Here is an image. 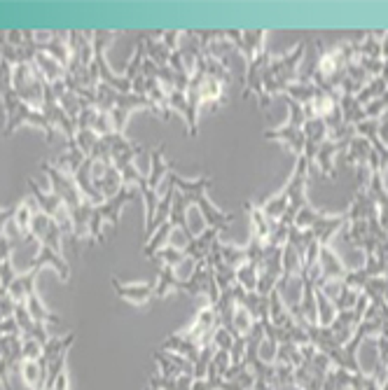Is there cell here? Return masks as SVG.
<instances>
[{"instance_id":"ac0fdd59","label":"cell","mask_w":388,"mask_h":390,"mask_svg":"<svg viewBox=\"0 0 388 390\" xmlns=\"http://www.w3.org/2000/svg\"><path fill=\"white\" fill-rule=\"evenodd\" d=\"M19 374H21L23 386H26L28 390H45L47 369L40 365V360H21Z\"/></svg>"},{"instance_id":"ba28073f","label":"cell","mask_w":388,"mask_h":390,"mask_svg":"<svg viewBox=\"0 0 388 390\" xmlns=\"http://www.w3.org/2000/svg\"><path fill=\"white\" fill-rule=\"evenodd\" d=\"M136 199V192L131 190V187H125L120 194H115L113 199H105L103 204L94 206V213H91V222H89V241L91 243H98V241H103V224H113L117 227L120 224V215H122V208H125L127 204H131V201Z\"/></svg>"},{"instance_id":"5b68a950","label":"cell","mask_w":388,"mask_h":390,"mask_svg":"<svg viewBox=\"0 0 388 390\" xmlns=\"http://www.w3.org/2000/svg\"><path fill=\"white\" fill-rule=\"evenodd\" d=\"M171 173V164L166 159V147L157 145L150 152V171L143 173V178L138 182V194L143 197L145 204V236H152V222H155V213H157V201H160V182L164 175Z\"/></svg>"},{"instance_id":"9c48e42d","label":"cell","mask_w":388,"mask_h":390,"mask_svg":"<svg viewBox=\"0 0 388 390\" xmlns=\"http://www.w3.org/2000/svg\"><path fill=\"white\" fill-rule=\"evenodd\" d=\"M220 327V318H217V309L213 304H204L202 309L197 311L194 316L192 325L187 329H183V334L187 341H192L197 348H204V346H211L213 344V336Z\"/></svg>"},{"instance_id":"7402d4cb","label":"cell","mask_w":388,"mask_h":390,"mask_svg":"<svg viewBox=\"0 0 388 390\" xmlns=\"http://www.w3.org/2000/svg\"><path fill=\"white\" fill-rule=\"evenodd\" d=\"M337 313H339L337 306H334L323 292L316 290V321H319L321 327H330L334 323V318H337Z\"/></svg>"},{"instance_id":"484cf974","label":"cell","mask_w":388,"mask_h":390,"mask_svg":"<svg viewBox=\"0 0 388 390\" xmlns=\"http://www.w3.org/2000/svg\"><path fill=\"white\" fill-rule=\"evenodd\" d=\"M14 311H17L14 299H12L8 292L0 294V323H5V321H10V318H14Z\"/></svg>"},{"instance_id":"4fadbf2b","label":"cell","mask_w":388,"mask_h":390,"mask_svg":"<svg viewBox=\"0 0 388 390\" xmlns=\"http://www.w3.org/2000/svg\"><path fill=\"white\" fill-rule=\"evenodd\" d=\"M155 360L160 365V374L162 376H194V365L187 358L178 356L171 351H157Z\"/></svg>"},{"instance_id":"52a82bcc","label":"cell","mask_w":388,"mask_h":390,"mask_svg":"<svg viewBox=\"0 0 388 390\" xmlns=\"http://www.w3.org/2000/svg\"><path fill=\"white\" fill-rule=\"evenodd\" d=\"M285 103H288V108H290V120L279 129H267V131H264V138L281 143L285 150H290L292 155L299 159V157H304V122H307V117H304V112H302V105L295 103L292 98L285 96Z\"/></svg>"},{"instance_id":"8992f818","label":"cell","mask_w":388,"mask_h":390,"mask_svg":"<svg viewBox=\"0 0 388 390\" xmlns=\"http://www.w3.org/2000/svg\"><path fill=\"white\" fill-rule=\"evenodd\" d=\"M12 89L26 105H31L35 110H43L47 82L38 73V68L33 66V61H21L17 66H12Z\"/></svg>"},{"instance_id":"8fae6325","label":"cell","mask_w":388,"mask_h":390,"mask_svg":"<svg viewBox=\"0 0 388 390\" xmlns=\"http://www.w3.org/2000/svg\"><path fill=\"white\" fill-rule=\"evenodd\" d=\"M227 35L229 40L237 45V52L246 58V63L267 54V45H264L267 31H264V28H246V31H239L237 28V31H227Z\"/></svg>"},{"instance_id":"3957f363","label":"cell","mask_w":388,"mask_h":390,"mask_svg":"<svg viewBox=\"0 0 388 390\" xmlns=\"http://www.w3.org/2000/svg\"><path fill=\"white\" fill-rule=\"evenodd\" d=\"M166 178L175 187V190H178L187 201H190V204H194L199 210L204 213L211 227H217V229H222V232H225L229 224L234 222V213L220 210L213 201L208 199V190H211V178H208V175H202V178H197V180H187V178H183V175H178V173H169Z\"/></svg>"},{"instance_id":"6da1fadb","label":"cell","mask_w":388,"mask_h":390,"mask_svg":"<svg viewBox=\"0 0 388 390\" xmlns=\"http://www.w3.org/2000/svg\"><path fill=\"white\" fill-rule=\"evenodd\" d=\"M40 171L47 173V180L52 185V192L66 204V208L70 213V220H73V239H82V236L89 234V222H91V213L94 206L82 197V192L75 185L73 175H66L61 169H56V164L43 162Z\"/></svg>"},{"instance_id":"83f0119b","label":"cell","mask_w":388,"mask_h":390,"mask_svg":"<svg viewBox=\"0 0 388 390\" xmlns=\"http://www.w3.org/2000/svg\"><path fill=\"white\" fill-rule=\"evenodd\" d=\"M12 217H14V206H12V208H0V239H5V236H8Z\"/></svg>"},{"instance_id":"7c38bea8","label":"cell","mask_w":388,"mask_h":390,"mask_svg":"<svg viewBox=\"0 0 388 390\" xmlns=\"http://www.w3.org/2000/svg\"><path fill=\"white\" fill-rule=\"evenodd\" d=\"M110 283H113L117 297H122L133 306H148L150 301H155V283H122L115 276Z\"/></svg>"},{"instance_id":"ffe728a7","label":"cell","mask_w":388,"mask_h":390,"mask_svg":"<svg viewBox=\"0 0 388 390\" xmlns=\"http://www.w3.org/2000/svg\"><path fill=\"white\" fill-rule=\"evenodd\" d=\"M23 306H26V311L31 313V318L38 325H47V323L58 325V323H61V318H58L56 313H52L50 309H47V304L38 297V292H33L31 297L26 299V304H23Z\"/></svg>"},{"instance_id":"603a6c76","label":"cell","mask_w":388,"mask_h":390,"mask_svg":"<svg viewBox=\"0 0 388 390\" xmlns=\"http://www.w3.org/2000/svg\"><path fill=\"white\" fill-rule=\"evenodd\" d=\"M96 143H98V136L94 131H89V129H78V131H75V145H78V150L85 157L91 155Z\"/></svg>"},{"instance_id":"2e32d148","label":"cell","mask_w":388,"mask_h":390,"mask_svg":"<svg viewBox=\"0 0 388 390\" xmlns=\"http://www.w3.org/2000/svg\"><path fill=\"white\" fill-rule=\"evenodd\" d=\"M40 276V267H31L23 274H17V279L12 281V285L8 288V294L14 299V304H26V299L31 297L35 290V281Z\"/></svg>"},{"instance_id":"30bf717a","label":"cell","mask_w":388,"mask_h":390,"mask_svg":"<svg viewBox=\"0 0 388 390\" xmlns=\"http://www.w3.org/2000/svg\"><path fill=\"white\" fill-rule=\"evenodd\" d=\"M26 185L31 187V197L38 201L40 210L47 213V215L58 224V229H61L63 234L73 236V220H70V213L66 208V204H63L54 192H45L33 178H26Z\"/></svg>"},{"instance_id":"d6986e66","label":"cell","mask_w":388,"mask_h":390,"mask_svg":"<svg viewBox=\"0 0 388 390\" xmlns=\"http://www.w3.org/2000/svg\"><path fill=\"white\" fill-rule=\"evenodd\" d=\"M162 351L178 353V356L187 358V360H190V362L194 365V362H197L199 351H202V348H197V346L192 344V341H187L180 332H175V334H171V336H166V341L162 344Z\"/></svg>"},{"instance_id":"4316f807","label":"cell","mask_w":388,"mask_h":390,"mask_svg":"<svg viewBox=\"0 0 388 390\" xmlns=\"http://www.w3.org/2000/svg\"><path fill=\"white\" fill-rule=\"evenodd\" d=\"M222 379L217 376H204V379H194L192 390H220Z\"/></svg>"},{"instance_id":"9a60e30c","label":"cell","mask_w":388,"mask_h":390,"mask_svg":"<svg viewBox=\"0 0 388 390\" xmlns=\"http://www.w3.org/2000/svg\"><path fill=\"white\" fill-rule=\"evenodd\" d=\"M38 201L33 197H23L19 204L14 206V217H12V227H14V232L19 239H31V222H33V215L35 210H38Z\"/></svg>"},{"instance_id":"f1b7e54d","label":"cell","mask_w":388,"mask_h":390,"mask_svg":"<svg viewBox=\"0 0 388 390\" xmlns=\"http://www.w3.org/2000/svg\"><path fill=\"white\" fill-rule=\"evenodd\" d=\"M0 360H3V346H0Z\"/></svg>"},{"instance_id":"277c9868","label":"cell","mask_w":388,"mask_h":390,"mask_svg":"<svg viewBox=\"0 0 388 390\" xmlns=\"http://www.w3.org/2000/svg\"><path fill=\"white\" fill-rule=\"evenodd\" d=\"M304 50H307V45L297 43L290 52H285V54L269 58L267 68H264V73H262V89H264V96L269 100L274 96H283L288 87H290L292 82H297L299 66H302V58H304Z\"/></svg>"},{"instance_id":"cb8c5ba5","label":"cell","mask_w":388,"mask_h":390,"mask_svg":"<svg viewBox=\"0 0 388 390\" xmlns=\"http://www.w3.org/2000/svg\"><path fill=\"white\" fill-rule=\"evenodd\" d=\"M183 257H185V250H175V248H162V250H157L150 259H152V262L160 264V267H175V264H178Z\"/></svg>"},{"instance_id":"e0dca14e","label":"cell","mask_w":388,"mask_h":390,"mask_svg":"<svg viewBox=\"0 0 388 390\" xmlns=\"http://www.w3.org/2000/svg\"><path fill=\"white\" fill-rule=\"evenodd\" d=\"M33 66L38 68V73L43 75V80L47 85H58V82L66 80V66H61L54 56L45 54V52H35Z\"/></svg>"},{"instance_id":"7a4b0ae2","label":"cell","mask_w":388,"mask_h":390,"mask_svg":"<svg viewBox=\"0 0 388 390\" xmlns=\"http://www.w3.org/2000/svg\"><path fill=\"white\" fill-rule=\"evenodd\" d=\"M316 47H319V61H316V68L309 78L314 80L321 89L342 94L346 66L356 58V45L351 43V40H339V43L325 47L319 40Z\"/></svg>"},{"instance_id":"d4e9b609","label":"cell","mask_w":388,"mask_h":390,"mask_svg":"<svg viewBox=\"0 0 388 390\" xmlns=\"http://www.w3.org/2000/svg\"><path fill=\"white\" fill-rule=\"evenodd\" d=\"M43 344L31 336H21V360H40L43 358Z\"/></svg>"},{"instance_id":"f546056e","label":"cell","mask_w":388,"mask_h":390,"mask_svg":"<svg viewBox=\"0 0 388 390\" xmlns=\"http://www.w3.org/2000/svg\"><path fill=\"white\" fill-rule=\"evenodd\" d=\"M148 390H150V388H148Z\"/></svg>"},{"instance_id":"5bb4252c","label":"cell","mask_w":388,"mask_h":390,"mask_svg":"<svg viewBox=\"0 0 388 390\" xmlns=\"http://www.w3.org/2000/svg\"><path fill=\"white\" fill-rule=\"evenodd\" d=\"M244 208H246V213H248V220H250V239L257 241L260 246H267L276 227L267 220V217H264V213H262V208L257 204L246 201Z\"/></svg>"},{"instance_id":"44dd1931","label":"cell","mask_w":388,"mask_h":390,"mask_svg":"<svg viewBox=\"0 0 388 390\" xmlns=\"http://www.w3.org/2000/svg\"><path fill=\"white\" fill-rule=\"evenodd\" d=\"M194 376H152L150 390H192Z\"/></svg>"}]
</instances>
